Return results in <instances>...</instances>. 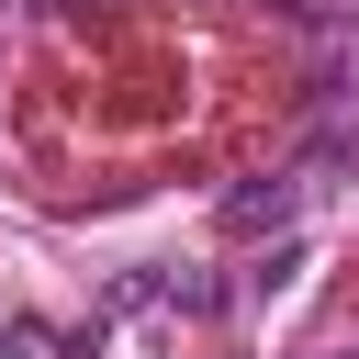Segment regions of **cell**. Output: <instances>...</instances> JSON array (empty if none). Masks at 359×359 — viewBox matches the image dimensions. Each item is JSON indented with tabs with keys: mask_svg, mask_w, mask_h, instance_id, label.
Masks as SVG:
<instances>
[{
	"mask_svg": "<svg viewBox=\"0 0 359 359\" xmlns=\"http://www.w3.org/2000/svg\"><path fill=\"white\" fill-rule=\"evenodd\" d=\"M292 202H303V180H236V191H224V236H258V224H280Z\"/></svg>",
	"mask_w": 359,
	"mask_h": 359,
	"instance_id": "6da1fadb",
	"label": "cell"
},
{
	"mask_svg": "<svg viewBox=\"0 0 359 359\" xmlns=\"http://www.w3.org/2000/svg\"><path fill=\"white\" fill-rule=\"evenodd\" d=\"M0 348H11V359H79V348H67L45 314H11V325H0Z\"/></svg>",
	"mask_w": 359,
	"mask_h": 359,
	"instance_id": "7a4b0ae2",
	"label": "cell"
},
{
	"mask_svg": "<svg viewBox=\"0 0 359 359\" xmlns=\"http://www.w3.org/2000/svg\"><path fill=\"white\" fill-rule=\"evenodd\" d=\"M292 280H303V236H280V247L247 269V292H292Z\"/></svg>",
	"mask_w": 359,
	"mask_h": 359,
	"instance_id": "3957f363",
	"label": "cell"
},
{
	"mask_svg": "<svg viewBox=\"0 0 359 359\" xmlns=\"http://www.w3.org/2000/svg\"><path fill=\"white\" fill-rule=\"evenodd\" d=\"M325 359H359V348H325Z\"/></svg>",
	"mask_w": 359,
	"mask_h": 359,
	"instance_id": "277c9868",
	"label": "cell"
}]
</instances>
